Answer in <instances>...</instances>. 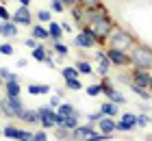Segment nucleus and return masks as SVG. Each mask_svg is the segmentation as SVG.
Here are the masks:
<instances>
[{
    "mask_svg": "<svg viewBox=\"0 0 152 141\" xmlns=\"http://www.w3.org/2000/svg\"><path fill=\"white\" fill-rule=\"evenodd\" d=\"M113 28H115V22L111 18H107V20H100V22H96L91 24V31H94V37L98 44H104V41L109 39V35L113 33Z\"/></svg>",
    "mask_w": 152,
    "mask_h": 141,
    "instance_id": "obj_3",
    "label": "nucleus"
},
{
    "mask_svg": "<svg viewBox=\"0 0 152 141\" xmlns=\"http://www.w3.org/2000/svg\"><path fill=\"white\" fill-rule=\"evenodd\" d=\"M2 104H4V102H2V100H0V113H2Z\"/></svg>",
    "mask_w": 152,
    "mask_h": 141,
    "instance_id": "obj_46",
    "label": "nucleus"
},
{
    "mask_svg": "<svg viewBox=\"0 0 152 141\" xmlns=\"http://www.w3.org/2000/svg\"><path fill=\"white\" fill-rule=\"evenodd\" d=\"M0 115H2V113H0Z\"/></svg>",
    "mask_w": 152,
    "mask_h": 141,
    "instance_id": "obj_50",
    "label": "nucleus"
},
{
    "mask_svg": "<svg viewBox=\"0 0 152 141\" xmlns=\"http://www.w3.org/2000/svg\"><path fill=\"white\" fill-rule=\"evenodd\" d=\"M0 135H2V130H0Z\"/></svg>",
    "mask_w": 152,
    "mask_h": 141,
    "instance_id": "obj_49",
    "label": "nucleus"
},
{
    "mask_svg": "<svg viewBox=\"0 0 152 141\" xmlns=\"http://www.w3.org/2000/svg\"><path fill=\"white\" fill-rule=\"evenodd\" d=\"M143 141H152V137H148V139H143Z\"/></svg>",
    "mask_w": 152,
    "mask_h": 141,
    "instance_id": "obj_48",
    "label": "nucleus"
},
{
    "mask_svg": "<svg viewBox=\"0 0 152 141\" xmlns=\"http://www.w3.org/2000/svg\"><path fill=\"white\" fill-rule=\"evenodd\" d=\"M37 111H39V124L44 126V128H57V111H54L50 104H48V107H41Z\"/></svg>",
    "mask_w": 152,
    "mask_h": 141,
    "instance_id": "obj_6",
    "label": "nucleus"
},
{
    "mask_svg": "<svg viewBox=\"0 0 152 141\" xmlns=\"http://www.w3.org/2000/svg\"><path fill=\"white\" fill-rule=\"evenodd\" d=\"M133 83L141 85V87H148V85H150V74H148V69L135 67V69H133Z\"/></svg>",
    "mask_w": 152,
    "mask_h": 141,
    "instance_id": "obj_13",
    "label": "nucleus"
},
{
    "mask_svg": "<svg viewBox=\"0 0 152 141\" xmlns=\"http://www.w3.org/2000/svg\"><path fill=\"white\" fill-rule=\"evenodd\" d=\"M76 126H78V117H65L63 128H67V130H74Z\"/></svg>",
    "mask_w": 152,
    "mask_h": 141,
    "instance_id": "obj_33",
    "label": "nucleus"
},
{
    "mask_svg": "<svg viewBox=\"0 0 152 141\" xmlns=\"http://www.w3.org/2000/svg\"><path fill=\"white\" fill-rule=\"evenodd\" d=\"M18 2L22 4V7H28V4H31V0H18Z\"/></svg>",
    "mask_w": 152,
    "mask_h": 141,
    "instance_id": "obj_45",
    "label": "nucleus"
},
{
    "mask_svg": "<svg viewBox=\"0 0 152 141\" xmlns=\"http://www.w3.org/2000/svg\"><path fill=\"white\" fill-rule=\"evenodd\" d=\"M61 74H63L65 80H72V78H78V76H80V72L76 69V65L74 67H63V69H61Z\"/></svg>",
    "mask_w": 152,
    "mask_h": 141,
    "instance_id": "obj_26",
    "label": "nucleus"
},
{
    "mask_svg": "<svg viewBox=\"0 0 152 141\" xmlns=\"http://www.w3.org/2000/svg\"><path fill=\"white\" fill-rule=\"evenodd\" d=\"M85 91H87V96H91V98H94V96H100V94H102V83H94V85H89Z\"/></svg>",
    "mask_w": 152,
    "mask_h": 141,
    "instance_id": "obj_28",
    "label": "nucleus"
},
{
    "mask_svg": "<svg viewBox=\"0 0 152 141\" xmlns=\"http://www.w3.org/2000/svg\"><path fill=\"white\" fill-rule=\"evenodd\" d=\"M48 56H50V54H48V50H46L44 46H37V48H33V59H35V61H41V63H46V59H48Z\"/></svg>",
    "mask_w": 152,
    "mask_h": 141,
    "instance_id": "obj_22",
    "label": "nucleus"
},
{
    "mask_svg": "<svg viewBox=\"0 0 152 141\" xmlns=\"http://www.w3.org/2000/svg\"><path fill=\"white\" fill-rule=\"evenodd\" d=\"M0 35H4V37H15L18 35V24L9 20V22H2L0 24Z\"/></svg>",
    "mask_w": 152,
    "mask_h": 141,
    "instance_id": "obj_14",
    "label": "nucleus"
},
{
    "mask_svg": "<svg viewBox=\"0 0 152 141\" xmlns=\"http://www.w3.org/2000/svg\"><path fill=\"white\" fill-rule=\"evenodd\" d=\"M22 119H24V122H28V124H39V111H28V109H26Z\"/></svg>",
    "mask_w": 152,
    "mask_h": 141,
    "instance_id": "obj_25",
    "label": "nucleus"
},
{
    "mask_svg": "<svg viewBox=\"0 0 152 141\" xmlns=\"http://www.w3.org/2000/svg\"><path fill=\"white\" fill-rule=\"evenodd\" d=\"M33 135H35V132H28V130H22V135H20V139H18V141H33Z\"/></svg>",
    "mask_w": 152,
    "mask_h": 141,
    "instance_id": "obj_39",
    "label": "nucleus"
},
{
    "mask_svg": "<svg viewBox=\"0 0 152 141\" xmlns=\"http://www.w3.org/2000/svg\"><path fill=\"white\" fill-rule=\"evenodd\" d=\"M107 41H109V48H115V50H122V52H130V48L137 44L133 35H130L128 31H122L120 26L113 28V33L109 35Z\"/></svg>",
    "mask_w": 152,
    "mask_h": 141,
    "instance_id": "obj_1",
    "label": "nucleus"
},
{
    "mask_svg": "<svg viewBox=\"0 0 152 141\" xmlns=\"http://www.w3.org/2000/svg\"><path fill=\"white\" fill-rule=\"evenodd\" d=\"M4 91L9 98H18L20 96V80H7L4 83Z\"/></svg>",
    "mask_w": 152,
    "mask_h": 141,
    "instance_id": "obj_16",
    "label": "nucleus"
},
{
    "mask_svg": "<svg viewBox=\"0 0 152 141\" xmlns=\"http://www.w3.org/2000/svg\"><path fill=\"white\" fill-rule=\"evenodd\" d=\"M31 35H33V37H35V39H48V37H50V33H48V28H46V26H41V24L33 26Z\"/></svg>",
    "mask_w": 152,
    "mask_h": 141,
    "instance_id": "obj_20",
    "label": "nucleus"
},
{
    "mask_svg": "<svg viewBox=\"0 0 152 141\" xmlns=\"http://www.w3.org/2000/svg\"><path fill=\"white\" fill-rule=\"evenodd\" d=\"M148 87H150V89H152V76H150V85H148Z\"/></svg>",
    "mask_w": 152,
    "mask_h": 141,
    "instance_id": "obj_47",
    "label": "nucleus"
},
{
    "mask_svg": "<svg viewBox=\"0 0 152 141\" xmlns=\"http://www.w3.org/2000/svg\"><path fill=\"white\" fill-rule=\"evenodd\" d=\"M11 18H13V15H11L9 11H7V7H4V4H0V20H2V22H9Z\"/></svg>",
    "mask_w": 152,
    "mask_h": 141,
    "instance_id": "obj_36",
    "label": "nucleus"
},
{
    "mask_svg": "<svg viewBox=\"0 0 152 141\" xmlns=\"http://www.w3.org/2000/svg\"><path fill=\"white\" fill-rule=\"evenodd\" d=\"M94 132V124H85V126H76V128L72 130V139H76V141H85L89 135Z\"/></svg>",
    "mask_w": 152,
    "mask_h": 141,
    "instance_id": "obj_10",
    "label": "nucleus"
},
{
    "mask_svg": "<svg viewBox=\"0 0 152 141\" xmlns=\"http://www.w3.org/2000/svg\"><path fill=\"white\" fill-rule=\"evenodd\" d=\"M0 78L7 83V80H18V76H15V74H11L7 67H2V69H0Z\"/></svg>",
    "mask_w": 152,
    "mask_h": 141,
    "instance_id": "obj_34",
    "label": "nucleus"
},
{
    "mask_svg": "<svg viewBox=\"0 0 152 141\" xmlns=\"http://www.w3.org/2000/svg\"><path fill=\"white\" fill-rule=\"evenodd\" d=\"M48 33H50V39L61 41V37H63V26H61L59 22H50L48 24Z\"/></svg>",
    "mask_w": 152,
    "mask_h": 141,
    "instance_id": "obj_15",
    "label": "nucleus"
},
{
    "mask_svg": "<svg viewBox=\"0 0 152 141\" xmlns=\"http://www.w3.org/2000/svg\"><path fill=\"white\" fill-rule=\"evenodd\" d=\"M130 89H133V91H135V94L139 96V98H143V100H148V98H150V91H148V87H141V85H137V83H133V80H130Z\"/></svg>",
    "mask_w": 152,
    "mask_h": 141,
    "instance_id": "obj_23",
    "label": "nucleus"
},
{
    "mask_svg": "<svg viewBox=\"0 0 152 141\" xmlns=\"http://www.w3.org/2000/svg\"><path fill=\"white\" fill-rule=\"evenodd\" d=\"M65 87L72 89V91H78V89H83V83L78 78H72V80H65Z\"/></svg>",
    "mask_w": 152,
    "mask_h": 141,
    "instance_id": "obj_31",
    "label": "nucleus"
},
{
    "mask_svg": "<svg viewBox=\"0 0 152 141\" xmlns=\"http://www.w3.org/2000/svg\"><path fill=\"white\" fill-rule=\"evenodd\" d=\"M150 122H152V119H150Z\"/></svg>",
    "mask_w": 152,
    "mask_h": 141,
    "instance_id": "obj_51",
    "label": "nucleus"
},
{
    "mask_svg": "<svg viewBox=\"0 0 152 141\" xmlns=\"http://www.w3.org/2000/svg\"><path fill=\"white\" fill-rule=\"evenodd\" d=\"M54 52H57L59 56H65L67 54V46L63 44V41H54Z\"/></svg>",
    "mask_w": 152,
    "mask_h": 141,
    "instance_id": "obj_32",
    "label": "nucleus"
},
{
    "mask_svg": "<svg viewBox=\"0 0 152 141\" xmlns=\"http://www.w3.org/2000/svg\"><path fill=\"white\" fill-rule=\"evenodd\" d=\"M150 124V119L146 115H137V126H141V128H146V126Z\"/></svg>",
    "mask_w": 152,
    "mask_h": 141,
    "instance_id": "obj_38",
    "label": "nucleus"
},
{
    "mask_svg": "<svg viewBox=\"0 0 152 141\" xmlns=\"http://www.w3.org/2000/svg\"><path fill=\"white\" fill-rule=\"evenodd\" d=\"M133 128H137V115H135V113H124L122 119L117 122V130L128 132V130H133Z\"/></svg>",
    "mask_w": 152,
    "mask_h": 141,
    "instance_id": "obj_9",
    "label": "nucleus"
},
{
    "mask_svg": "<svg viewBox=\"0 0 152 141\" xmlns=\"http://www.w3.org/2000/svg\"><path fill=\"white\" fill-rule=\"evenodd\" d=\"M57 113H59V115H63V117H78V111H76L72 104H59Z\"/></svg>",
    "mask_w": 152,
    "mask_h": 141,
    "instance_id": "obj_17",
    "label": "nucleus"
},
{
    "mask_svg": "<svg viewBox=\"0 0 152 141\" xmlns=\"http://www.w3.org/2000/svg\"><path fill=\"white\" fill-rule=\"evenodd\" d=\"M107 56H109V61H111V65H117V67H126L128 63H130L128 52L115 50V48H109V50H107Z\"/></svg>",
    "mask_w": 152,
    "mask_h": 141,
    "instance_id": "obj_7",
    "label": "nucleus"
},
{
    "mask_svg": "<svg viewBox=\"0 0 152 141\" xmlns=\"http://www.w3.org/2000/svg\"><path fill=\"white\" fill-rule=\"evenodd\" d=\"M96 59H98V72L102 76H107L109 69H111V61H109V56H107V50H98L96 52Z\"/></svg>",
    "mask_w": 152,
    "mask_h": 141,
    "instance_id": "obj_11",
    "label": "nucleus"
},
{
    "mask_svg": "<svg viewBox=\"0 0 152 141\" xmlns=\"http://www.w3.org/2000/svg\"><path fill=\"white\" fill-rule=\"evenodd\" d=\"M72 18H74L78 24H83V26H85V7H83V4H76V7H72Z\"/></svg>",
    "mask_w": 152,
    "mask_h": 141,
    "instance_id": "obj_19",
    "label": "nucleus"
},
{
    "mask_svg": "<svg viewBox=\"0 0 152 141\" xmlns=\"http://www.w3.org/2000/svg\"><path fill=\"white\" fill-rule=\"evenodd\" d=\"M130 65L139 67V69H150L152 67V48L143 44H135L130 48Z\"/></svg>",
    "mask_w": 152,
    "mask_h": 141,
    "instance_id": "obj_2",
    "label": "nucleus"
},
{
    "mask_svg": "<svg viewBox=\"0 0 152 141\" xmlns=\"http://www.w3.org/2000/svg\"><path fill=\"white\" fill-rule=\"evenodd\" d=\"M37 20H39V24H48V22L52 20V15H50V11L39 9V13H37Z\"/></svg>",
    "mask_w": 152,
    "mask_h": 141,
    "instance_id": "obj_29",
    "label": "nucleus"
},
{
    "mask_svg": "<svg viewBox=\"0 0 152 141\" xmlns=\"http://www.w3.org/2000/svg\"><path fill=\"white\" fill-rule=\"evenodd\" d=\"M74 44H76V48H85V50H89V48H94L98 44L96 37H94L91 26H83V31L78 35H74Z\"/></svg>",
    "mask_w": 152,
    "mask_h": 141,
    "instance_id": "obj_5",
    "label": "nucleus"
},
{
    "mask_svg": "<svg viewBox=\"0 0 152 141\" xmlns=\"http://www.w3.org/2000/svg\"><path fill=\"white\" fill-rule=\"evenodd\" d=\"M78 2H80L83 7H87V9H89V7H96V4H100V0H78Z\"/></svg>",
    "mask_w": 152,
    "mask_h": 141,
    "instance_id": "obj_41",
    "label": "nucleus"
},
{
    "mask_svg": "<svg viewBox=\"0 0 152 141\" xmlns=\"http://www.w3.org/2000/svg\"><path fill=\"white\" fill-rule=\"evenodd\" d=\"M2 135L7 137V139H20V135H22V130H20V128H15V126H7V128L2 130Z\"/></svg>",
    "mask_w": 152,
    "mask_h": 141,
    "instance_id": "obj_24",
    "label": "nucleus"
},
{
    "mask_svg": "<svg viewBox=\"0 0 152 141\" xmlns=\"http://www.w3.org/2000/svg\"><path fill=\"white\" fill-rule=\"evenodd\" d=\"M61 2H63L65 7H70V9H72V7H76V4H80L78 0H61Z\"/></svg>",
    "mask_w": 152,
    "mask_h": 141,
    "instance_id": "obj_43",
    "label": "nucleus"
},
{
    "mask_svg": "<svg viewBox=\"0 0 152 141\" xmlns=\"http://www.w3.org/2000/svg\"><path fill=\"white\" fill-rule=\"evenodd\" d=\"M98 128H100V132H104V135H113V130H117V122H115L113 117L104 115L98 122Z\"/></svg>",
    "mask_w": 152,
    "mask_h": 141,
    "instance_id": "obj_12",
    "label": "nucleus"
},
{
    "mask_svg": "<svg viewBox=\"0 0 152 141\" xmlns=\"http://www.w3.org/2000/svg\"><path fill=\"white\" fill-rule=\"evenodd\" d=\"M76 69H78L80 74H91L94 72V65L89 61H78V63H76Z\"/></svg>",
    "mask_w": 152,
    "mask_h": 141,
    "instance_id": "obj_27",
    "label": "nucleus"
},
{
    "mask_svg": "<svg viewBox=\"0 0 152 141\" xmlns=\"http://www.w3.org/2000/svg\"><path fill=\"white\" fill-rule=\"evenodd\" d=\"M24 44L28 46V48H37V39H35V37H28V39L24 41Z\"/></svg>",
    "mask_w": 152,
    "mask_h": 141,
    "instance_id": "obj_42",
    "label": "nucleus"
},
{
    "mask_svg": "<svg viewBox=\"0 0 152 141\" xmlns=\"http://www.w3.org/2000/svg\"><path fill=\"white\" fill-rule=\"evenodd\" d=\"M107 139H111V135H104V132H91L85 141H107Z\"/></svg>",
    "mask_w": 152,
    "mask_h": 141,
    "instance_id": "obj_30",
    "label": "nucleus"
},
{
    "mask_svg": "<svg viewBox=\"0 0 152 141\" xmlns=\"http://www.w3.org/2000/svg\"><path fill=\"white\" fill-rule=\"evenodd\" d=\"M24 104H22V100H20V96L18 98H9L7 96V100H4V104H2V113L7 117H18V119H22V115H24Z\"/></svg>",
    "mask_w": 152,
    "mask_h": 141,
    "instance_id": "obj_4",
    "label": "nucleus"
},
{
    "mask_svg": "<svg viewBox=\"0 0 152 141\" xmlns=\"http://www.w3.org/2000/svg\"><path fill=\"white\" fill-rule=\"evenodd\" d=\"M33 141H48V135H46L44 130H41V132H35V135H33Z\"/></svg>",
    "mask_w": 152,
    "mask_h": 141,
    "instance_id": "obj_40",
    "label": "nucleus"
},
{
    "mask_svg": "<svg viewBox=\"0 0 152 141\" xmlns=\"http://www.w3.org/2000/svg\"><path fill=\"white\" fill-rule=\"evenodd\" d=\"M28 94L31 96H39V94H50V85H28Z\"/></svg>",
    "mask_w": 152,
    "mask_h": 141,
    "instance_id": "obj_21",
    "label": "nucleus"
},
{
    "mask_svg": "<svg viewBox=\"0 0 152 141\" xmlns=\"http://www.w3.org/2000/svg\"><path fill=\"white\" fill-rule=\"evenodd\" d=\"M11 20H13L18 26H31V24H33V15H31V11H28V7H20V9L13 13Z\"/></svg>",
    "mask_w": 152,
    "mask_h": 141,
    "instance_id": "obj_8",
    "label": "nucleus"
},
{
    "mask_svg": "<svg viewBox=\"0 0 152 141\" xmlns=\"http://www.w3.org/2000/svg\"><path fill=\"white\" fill-rule=\"evenodd\" d=\"M50 9H52V11H57V13H61V11L65 9V4L61 2V0H50Z\"/></svg>",
    "mask_w": 152,
    "mask_h": 141,
    "instance_id": "obj_35",
    "label": "nucleus"
},
{
    "mask_svg": "<svg viewBox=\"0 0 152 141\" xmlns=\"http://www.w3.org/2000/svg\"><path fill=\"white\" fill-rule=\"evenodd\" d=\"M59 100H61L59 96H52V98H50V102H48V104H50V107L54 109V107H59Z\"/></svg>",
    "mask_w": 152,
    "mask_h": 141,
    "instance_id": "obj_44",
    "label": "nucleus"
},
{
    "mask_svg": "<svg viewBox=\"0 0 152 141\" xmlns=\"http://www.w3.org/2000/svg\"><path fill=\"white\" fill-rule=\"evenodd\" d=\"M100 111H102V115H109V117H115L117 113H120V109H117V104H115V102H111V100L102 104V107H100Z\"/></svg>",
    "mask_w": 152,
    "mask_h": 141,
    "instance_id": "obj_18",
    "label": "nucleus"
},
{
    "mask_svg": "<svg viewBox=\"0 0 152 141\" xmlns=\"http://www.w3.org/2000/svg\"><path fill=\"white\" fill-rule=\"evenodd\" d=\"M0 52L9 56V54H13V46L11 44H0Z\"/></svg>",
    "mask_w": 152,
    "mask_h": 141,
    "instance_id": "obj_37",
    "label": "nucleus"
}]
</instances>
